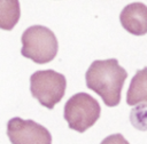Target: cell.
<instances>
[{
	"label": "cell",
	"mask_w": 147,
	"mask_h": 144,
	"mask_svg": "<svg viewBox=\"0 0 147 144\" xmlns=\"http://www.w3.org/2000/svg\"><path fill=\"white\" fill-rule=\"evenodd\" d=\"M122 26L133 35L147 33V6L141 2H132L123 8L119 15Z\"/></svg>",
	"instance_id": "8992f818"
},
{
	"label": "cell",
	"mask_w": 147,
	"mask_h": 144,
	"mask_svg": "<svg viewBox=\"0 0 147 144\" xmlns=\"http://www.w3.org/2000/svg\"><path fill=\"white\" fill-rule=\"evenodd\" d=\"M130 121L138 130H147V103L137 104L130 113Z\"/></svg>",
	"instance_id": "9c48e42d"
},
{
	"label": "cell",
	"mask_w": 147,
	"mask_h": 144,
	"mask_svg": "<svg viewBox=\"0 0 147 144\" xmlns=\"http://www.w3.org/2000/svg\"><path fill=\"white\" fill-rule=\"evenodd\" d=\"M100 113V104L94 97L87 93H78L65 103L63 117L71 129L84 133L98 121Z\"/></svg>",
	"instance_id": "3957f363"
},
{
	"label": "cell",
	"mask_w": 147,
	"mask_h": 144,
	"mask_svg": "<svg viewBox=\"0 0 147 144\" xmlns=\"http://www.w3.org/2000/svg\"><path fill=\"white\" fill-rule=\"evenodd\" d=\"M20 16L18 0H0V29L11 30L18 22Z\"/></svg>",
	"instance_id": "ba28073f"
},
{
	"label": "cell",
	"mask_w": 147,
	"mask_h": 144,
	"mask_svg": "<svg viewBox=\"0 0 147 144\" xmlns=\"http://www.w3.org/2000/svg\"><path fill=\"white\" fill-rule=\"evenodd\" d=\"M7 136L11 144H52V135L44 126L20 117L8 121Z\"/></svg>",
	"instance_id": "5b68a950"
},
{
	"label": "cell",
	"mask_w": 147,
	"mask_h": 144,
	"mask_svg": "<svg viewBox=\"0 0 147 144\" xmlns=\"http://www.w3.org/2000/svg\"><path fill=\"white\" fill-rule=\"evenodd\" d=\"M126 103L132 106L147 103V66L138 70L132 78L126 94Z\"/></svg>",
	"instance_id": "52a82bcc"
},
{
	"label": "cell",
	"mask_w": 147,
	"mask_h": 144,
	"mask_svg": "<svg viewBox=\"0 0 147 144\" xmlns=\"http://www.w3.org/2000/svg\"><path fill=\"white\" fill-rule=\"evenodd\" d=\"M21 54L34 63L45 64L54 59L59 43L53 31L42 25L29 26L22 34Z\"/></svg>",
	"instance_id": "7a4b0ae2"
},
{
	"label": "cell",
	"mask_w": 147,
	"mask_h": 144,
	"mask_svg": "<svg viewBox=\"0 0 147 144\" xmlns=\"http://www.w3.org/2000/svg\"><path fill=\"white\" fill-rule=\"evenodd\" d=\"M67 87L65 77L54 70H42L32 73L30 78V90L38 102L53 109L64 96Z\"/></svg>",
	"instance_id": "277c9868"
},
{
	"label": "cell",
	"mask_w": 147,
	"mask_h": 144,
	"mask_svg": "<svg viewBox=\"0 0 147 144\" xmlns=\"http://www.w3.org/2000/svg\"><path fill=\"white\" fill-rule=\"evenodd\" d=\"M100 144H130L123 135L121 134H113V135H109L107 136Z\"/></svg>",
	"instance_id": "30bf717a"
},
{
	"label": "cell",
	"mask_w": 147,
	"mask_h": 144,
	"mask_svg": "<svg viewBox=\"0 0 147 144\" xmlns=\"http://www.w3.org/2000/svg\"><path fill=\"white\" fill-rule=\"evenodd\" d=\"M127 72L116 58L96 59L86 71V86L96 93L107 106H116L121 102V93Z\"/></svg>",
	"instance_id": "6da1fadb"
}]
</instances>
